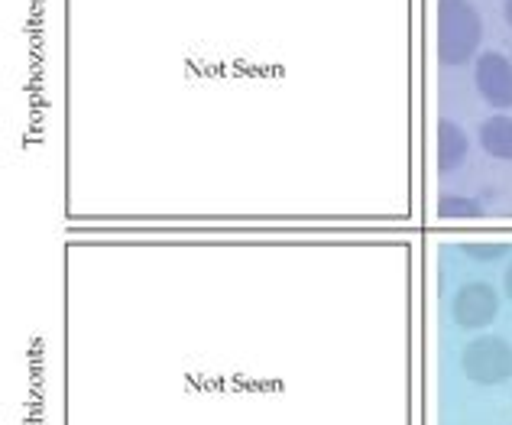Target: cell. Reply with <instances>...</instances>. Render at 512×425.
<instances>
[{
    "instance_id": "obj_2",
    "label": "cell",
    "mask_w": 512,
    "mask_h": 425,
    "mask_svg": "<svg viewBox=\"0 0 512 425\" xmlns=\"http://www.w3.org/2000/svg\"><path fill=\"white\" fill-rule=\"evenodd\" d=\"M461 370L477 387H500L512 377V348L500 335H480L464 344Z\"/></svg>"
},
{
    "instance_id": "obj_3",
    "label": "cell",
    "mask_w": 512,
    "mask_h": 425,
    "mask_svg": "<svg viewBox=\"0 0 512 425\" xmlns=\"http://www.w3.org/2000/svg\"><path fill=\"white\" fill-rule=\"evenodd\" d=\"M500 315V292L493 289V283L470 280L454 292L451 299V318L457 328L464 331H483L487 325L496 322Z\"/></svg>"
},
{
    "instance_id": "obj_1",
    "label": "cell",
    "mask_w": 512,
    "mask_h": 425,
    "mask_svg": "<svg viewBox=\"0 0 512 425\" xmlns=\"http://www.w3.org/2000/svg\"><path fill=\"white\" fill-rule=\"evenodd\" d=\"M483 17L474 0H438V62L461 69L480 56Z\"/></svg>"
},
{
    "instance_id": "obj_4",
    "label": "cell",
    "mask_w": 512,
    "mask_h": 425,
    "mask_svg": "<svg viewBox=\"0 0 512 425\" xmlns=\"http://www.w3.org/2000/svg\"><path fill=\"white\" fill-rule=\"evenodd\" d=\"M477 95L496 111L512 108V59L500 49H483L474 59Z\"/></svg>"
},
{
    "instance_id": "obj_8",
    "label": "cell",
    "mask_w": 512,
    "mask_h": 425,
    "mask_svg": "<svg viewBox=\"0 0 512 425\" xmlns=\"http://www.w3.org/2000/svg\"><path fill=\"white\" fill-rule=\"evenodd\" d=\"M461 250L477 263H493V260H503V257L512 254L509 244H464Z\"/></svg>"
},
{
    "instance_id": "obj_7",
    "label": "cell",
    "mask_w": 512,
    "mask_h": 425,
    "mask_svg": "<svg viewBox=\"0 0 512 425\" xmlns=\"http://www.w3.org/2000/svg\"><path fill=\"white\" fill-rule=\"evenodd\" d=\"M438 215L441 218H461V221H470V218H480L483 215V205L477 202V198L470 195H441L438 198Z\"/></svg>"
},
{
    "instance_id": "obj_5",
    "label": "cell",
    "mask_w": 512,
    "mask_h": 425,
    "mask_svg": "<svg viewBox=\"0 0 512 425\" xmlns=\"http://www.w3.org/2000/svg\"><path fill=\"white\" fill-rule=\"evenodd\" d=\"M470 153V140L467 130L451 121V117H441L438 121V172L441 176H454L457 169H464Z\"/></svg>"
},
{
    "instance_id": "obj_9",
    "label": "cell",
    "mask_w": 512,
    "mask_h": 425,
    "mask_svg": "<svg viewBox=\"0 0 512 425\" xmlns=\"http://www.w3.org/2000/svg\"><path fill=\"white\" fill-rule=\"evenodd\" d=\"M503 289H506V299L512 302V260H509V267L503 273Z\"/></svg>"
},
{
    "instance_id": "obj_6",
    "label": "cell",
    "mask_w": 512,
    "mask_h": 425,
    "mask_svg": "<svg viewBox=\"0 0 512 425\" xmlns=\"http://www.w3.org/2000/svg\"><path fill=\"white\" fill-rule=\"evenodd\" d=\"M480 146L487 156L512 163V117L490 114L487 121H480Z\"/></svg>"
},
{
    "instance_id": "obj_10",
    "label": "cell",
    "mask_w": 512,
    "mask_h": 425,
    "mask_svg": "<svg viewBox=\"0 0 512 425\" xmlns=\"http://www.w3.org/2000/svg\"><path fill=\"white\" fill-rule=\"evenodd\" d=\"M503 20H506V26L512 30V0H503Z\"/></svg>"
}]
</instances>
